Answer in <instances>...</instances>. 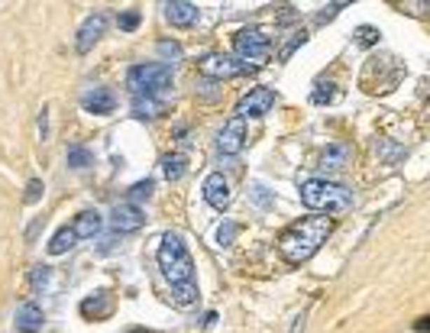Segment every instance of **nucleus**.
<instances>
[{
    "instance_id": "obj_1",
    "label": "nucleus",
    "mask_w": 430,
    "mask_h": 333,
    "mask_svg": "<svg viewBox=\"0 0 430 333\" xmlns=\"http://www.w3.org/2000/svg\"><path fill=\"white\" fill-rule=\"evenodd\" d=\"M330 230H333V217H304L279 236V252L285 256V262L301 266L327 243Z\"/></svg>"
},
{
    "instance_id": "obj_2",
    "label": "nucleus",
    "mask_w": 430,
    "mask_h": 333,
    "mask_svg": "<svg viewBox=\"0 0 430 333\" xmlns=\"http://www.w3.org/2000/svg\"><path fill=\"white\" fill-rule=\"evenodd\" d=\"M301 204L311 210H327V214H346L353 208V191L337 182L324 178H307L301 184Z\"/></svg>"
},
{
    "instance_id": "obj_3",
    "label": "nucleus",
    "mask_w": 430,
    "mask_h": 333,
    "mask_svg": "<svg viewBox=\"0 0 430 333\" xmlns=\"http://www.w3.org/2000/svg\"><path fill=\"white\" fill-rule=\"evenodd\" d=\"M159 269L162 275L169 278L172 285L175 282H194V262L185 250V240L178 233H165L159 246Z\"/></svg>"
},
{
    "instance_id": "obj_4",
    "label": "nucleus",
    "mask_w": 430,
    "mask_h": 333,
    "mask_svg": "<svg viewBox=\"0 0 430 333\" xmlns=\"http://www.w3.org/2000/svg\"><path fill=\"white\" fill-rule=\"evenodd\" d=\"M172 84V68L165 62H149V65H133L127 75V88L133 97H155Z\"/></svg>"
},
{
    "instance_id": "obj_5",
    "label": "nucleus",
    "mask_w": 430,
    "mask_h": 333,
    "mask_svg": "<svg viewBox=\"0 0 430 333\" xmlns=\"http://www.w3.org/2000/svg\"><path fill=\"white\" fill-rule=\"evenodd\" d=\"M233 49H237V55L233 59H240L246 65V72L249 68H259L269 62V49H272V39L265 29H240L237 36H233Z\"/></svg>"
},
{
    "instance_id": "obj_6",
    "label": "nucleus",
    "mask_w": 430,
    "mask_h": 333,
    "mask_svg": "<svg viewBox=\"0 0 430 333\" xmlns=\"http://www.w3.org/2000/svg\"><path fill=\"white\" fill-rule=\"evenodd\" d=\"M197 72H201L204 78H217V81H223V78H237L246 72V65L240 59H233V55H223V52H211V55H204L201 62H197Z\"/></svg>"
},
{
    "instance_id": "obj_7",
    "label": "nucleus",
    "mask_w": 430,
    "mask_h": 333,
    "mask_svg": "<svg viewBox=\"0 0 430 333\" xmlns=\"http://www.w3.org/2000/svg\"><path fill=\"white\" fill-rule=\"evenodd\" d=\"M275 107V91L272 88H256V91L243 94L237 104V117L246 120V117H265L269 110Z\"/></svg>"
},
{
    "instance_id": "obj_8",
    "label": "nucleus",
    "mask_w": 430,
    "mask_h": 333,
    "mask_svg": "<svg viewBox=\"0 0 430 333\" xmlns=\"http://www.w3.org/2000/svg\"><path fill=\"white\" fill-rule=\"evenodd\" d=\"M243 146H246V123L240 117H230L217 136V149L223 152V156H237Z\"/></svg>"
},
{
    "instance_id": "obj_9",
    "label": "nucleus",
    "mask_w": 430,
    "mask_h": 333,
    "mask_svg": "<svg viewBox=\"0 0 430 333\" xmlns=\"http://www.w3.org/2000/svg\"><path fill=\"white\" fill-rule=\"evenodd\" d=\"M110 224H113L117 233H136V230L146 224V217H143V210L136 208V204L123 201V204H117V208L110 210Z\"/></svg>"
},
{
    "instance_id": "obj_10",
    "label": "nucleus",
    "mask_w": 430,
    "mask_h": 333,
    "mask_svg": "<svg viewBox=\"0 0 430 333\" xmlns=\"http://www.w3.org/2000/svg\"><path fill=\"white\" fill-rule=\"evenodd\" d=\"M104 29H107V17H104V13H91V17L81 23V29H78V39H75L78 52H81V55H85V52H91L94 42L104 36Z\"/></svg>"
},
{
    "instance_id": "obj_11",
    "label": "nucleus",
    "mask_w": 430,
    "mask_h": 333,
    "mask_svg": "<svg viewBox=\"0 0 430 333\" xmlns=\"http://www.w3.org/2000/svg\"><path fill=\"white\" fill-rule=\"evenodd\" d=\"M81 107H85L88 114H94V117H107V114H113V107H117V97H113L107 88H91V91L81 94Z\"/></svg>"
},
{
    "instance_id": "obj_12",
    "label": "nucleus",
    "mask_w": 430,
    "mask_h": 333,
    "mask_svg": "<svg viewBox=\"0 0 430 333\" xmlns=\"http://www.w3.org/2000/svg\"><path fill=\"white\" fill-rule=\"evenodd\" d=\"M230 182L220 172H214V175H207L204 178V201L211 204V208H217V210H223L230 204Z\"/></svg>"
},
{
    "instance_id": "obj_13",
    "label": "nucleus",
    "mask_w": 430,
    "mask_h": 333,
    "mask_svg": "<svg viewBox=\"0 0 430 333\" xmlns=\"http://www.w3.org/2000/svg\"><path fill=\"white\" fill-rule=\"evenodd\" d=\"M43 308L39 304H33V301H26V304H20L17 308V317H13V324H17L20 333H36V330H43Z\"/></svg>"
},
{
    "instance_id": "obj_14",
    "label": "nucleus",
    "mask_w": 430,
    "mask_h": 333,
    "mask_svg": "<svg viewBox=\"0 0 430 333\" xmlns=\"http://www.w3.org/2000/svg\"><path fill=\"white\" fill-rule=\"evenodd\" d=\"M165 17H169L172 26H191L197 23V4H191V0H172V4H165Z\"/></svg>"
},
{
    "instance_id": "obj_15",
    "label": "nucleus",
    "mask_w": 430,
    "mask_h": 333,
    "mask_svg": "<svg viewBox=\"0 0 430 333\" xmlns=\"http://www.w3.org/2000/svg\"><path fill=\"white\" fill-rule=\"evenodd\" d=\"M101 226H104V220H101V214L97 210H85V214H78L75 217V236L78 240H94V236L101 233Z\"/></svg>"
},
{
    "instance_id": "obj_16",
    "label": "nucleus",
    "mask_w": 430,
    "mask_h": 333,
    "mask_svg": "<svg viewBox=\"0 0 430 333\" xmlns=\"http://www.w3.org/2000/svg\"><path fill=\"white\" fill-rule=\"evenodd\" d=\"M185 172H188V156L185 152H172V156L162 158V175L169 178V182H178Z\"/></svg>"
},
{
    "instance_id": "obj_17",
    "label": "nucleus",
    "mask_w": 430,
    "mask_h": 333,
    "mask_svg": "<svg viewBox=\"0 0 430 333\" xmlns=\"http://www.w3.org/2000/svg\"><path fill=\"white\" fill-rule=\"evenodd\" d=\"M75 243H78L75 230H71V226H62V230H55V236L49 240V252H52V256H65Z\"/></svg>"
},
{
    "instance_id": "obj_18",
    "label": "nucleus",
    "mask_w": 430,
    "mask_h": 333,
    "mask_svg": "<svg viewBox=\"0 0 430 333\" xmlns=\"http://www.w3.org/2000/svg\"><path fill=\"white\" fill-rule=\"evenodd\" d=\"M172 301L178 308H188L197 301V282H175L172 285Z\"/></svg>"
},
{
    "instance_id": "obj_19",
    "label": "nucleus",
    "mask_w": 430,
    "mask_h": 333,
    "mask_svg": "<svg viewBox=\"0 0 430 333\" xmlns=\"http://www.w3.org/2000/svg\"><path fill=\"white\" fill-rule=\"evenodd\" d=\"M133 114H136V117H159L162 104L155 97H136L133 100Z\"/></svg>"
},
{
    "instance_id": "obj_20",
    "label": "nucleus",
    "mask_w": 430,
    "mask_h": 333,
    "mask_svg": "<svg viewBox=\"0 0 430 333\" xmlns=\"http://www.w3.org/2000/svg\"><path fill=\"white\" fill-rule=\"evenodd\" d=\"M81 311H85V314L88 317H104V314H110V298H107V294H97V298H88L85 301V304H81Z\"/></svg>"
},
{
    "instance_id": "obj_21",
    "label": "nucleus",
    "mask_w": 430,
    "mask_h": 333,
    "mask_svg": "<svg viewBox=\"0 0 430 333\" xmlns=\"http://www.w3.org/2000/svg\"><path fill=\"white\" fill-rule=\"evenodd\" d=\"M346 158H349V149H346V146H330V149L324 152V168H343Z\"/></svg>"
},
{
    "instance_id": "obj_22",
    "label": "nucleus",
    "mask_w": 430,
    "mask_h": 333,
    "mask_svg": "<svg viewBox=\"0 0 430 333\" xmlns=\"http://www.w3.org/2000/svg\"><path fill=\"white\" fill-rule=\"evenodd\" d=\"M65 158H68V165H71V168H88L94 162V156L85 149V146H71Z\"/></svg>"
},
{
    "instance_id": "obj_23",
    "label": "nucleus",
    "mask_w": 430,
    "mask_h": 333,
    "mask_svg": "<svg viewBox=\"0 0 430 333\" xmlns=\"http://www.w3.org/2000/svg\"><path fill=\"white\" fill-rule=\"evenodd\" d=\"M159 55L165 59V65L172 68V62L181 59V46H178V42H172V39H162L159 42Z\"/></svg>"
},
{
    "instance_id": "obj_24",
    "label": "nucleus",
    "mask_w": 430,
    "mask_h": 333,
    "mask_svg": "<svg viewBox=\"0 0 430 333\" xmlns=\"http://www.w3.org/2000/svg\"><path fill=\"white\" fill-rule=\"evenodd\" d=\"M152 188H155V184H152L149 178H146V182H136L133 188H130V204H136V201H149Z\"/></svg>"
},
{
    "instance_id": "obj_25",
    "label": "nucleus",
    "mask_w": 430,
    "mask_h": 333,
    "mask_svg": "<svg viewBox=\"0 0 430 333\" xmlns=\"http://www.w3.org/2000/svg\"><path fill=\"white\" fill-rule=\"evenodd\" d=\"M117 26L123 29V33H133L136 26H139V10H127V13H120Z\"/></svg>"
},
{
    "instance_id": "obj_26",
    "label": "nucleus",
    "mask_w": 430,
    "mask_h": 333,
    "mask_svg": "<svg viewBox=\"0 0 430 333\" xmlns=\"http://www.w3.org/2000/svg\"><path fill=\"white\" fill-rule=\"evenodd\" d=\"M237 233H240V226L227 220V224H220V230H217V243L220 246H230V243L237 240Z\"/></svg>"
},
{
    "instance_id": "obj_27",
    "label": "nucleus",
    "mask_w": 430,
    "mask_h": 333,
    "mask_svg": "<svg viewBox=\"0 0 430 333\" xmlns=\"http://www.w3.org/2000/svg\"><path fill=\"white\" fill-rule=\"evenodd\" d=\"M337 97V91H333V84H317V91L311 94L314 104H330V100Z\"/></svg>"
},
{
    "instance_id": "obj_28",
    "label": "nucleus",
    "mask_w": 430,
    "mask_h": 333,
    "mask_svg": "<svg viewBox=\"0 0 430 333\" xmlns=\"http://www.w3.org/2000/svg\"><path fill=\"white\" fill-rule=\"evenodd\" d=\"M43 191H46L43 182H39V178H33V182L26 184V204H36V201L43 198Z\"/></svg>"
},
{
    "instance_id": "obj_29",
    "label": "nucleus",
    "mask_w": 430,
    "mask_h": 333,
    "mask_svg": "<svg viewBox=\"0 0 430 333\" xmlns=\"http://www.w3.org/2000/svg\"><path fill=\"white\" fill-rule=\"evenodd\" d=\"M359 46H372V42L379 39V29H375V26H359Z\"/></svg>"
},
{
    "instance_id": "obj_30",
    "label": "nucleus",
    "mask_w": 430,
    "mask_h": 333,
    "mask_svg": "<svg viewBox=\"0 0 430 333\" xmlns=\"http://www.w3.org/2000/svg\"><path fill=\"white\" fill-rule=\"evenodd\" d=\"M346 7V4H330V7H324L321 10V13H317V23H327V20H333V17H337V13H340V10H343Z\"/></svg>"
},
{
    "instance_id": "obj_31",
    "label": "nucleus",
    "mask_w": 430,
    "mask_h": 333,
    "mask_svg": "<svg viewBox=\"0 0 430 333\" xmlns=\"http://www.w3.org/2000/svg\"><path fill=\"white\" fill-rule=\"evenodd\" d=\"M49 266H36L33 269V278H29V282H33V288H39V285H46V282H49Z\"/></svg>"
},
{
    "instance_id": "obj_32",
    "label": "nucleus",
    "mask_w": 430,
    "mask_h": 333,
    "mask_svg": "<svg viewBox=\"0 0 430 333\" xmlns=\"http://www.w3.org/2000/svg\"><path fill=\"white\" fill-rule=\"evenodd\" d=\"M304 39H307V36H304V33H301V36H295V39H291V42H288V46H285V49H282V59H291V52H295Z\"/></svg>"
},
{
    "instance_id": "obj_33",
    "label": "nucleus",
    "mask_w": 430,
    "mask_h": 333,
    "mask_svg": "<svg viewBox=\"0 0 430 333\" xmlns=\"http://www.w3.org/2000/svg\"><path fill=\"white\" fill-rule=\"evenodd\" d=\"M46 114H49V110L43 107V114H39V133H43V140H49V123H46L49 117H46Z\"/></svg>"
},
{
    "instance_id": "obj_34",
    "label": "nucleus",
    "mask_w": 430,
    "mask_h": 333,
    "mask_svg": "<svg viewBox=\"0 0 430 333\" xmlns=\"http://www.w3.org/2000/svg\"><path fill=\"white\" fill-rule=\"evenodd\" d=\"M304 320H307V317L298 314V317H295V327H291V333H304Z\"/></svg>"
}]
</instances>
